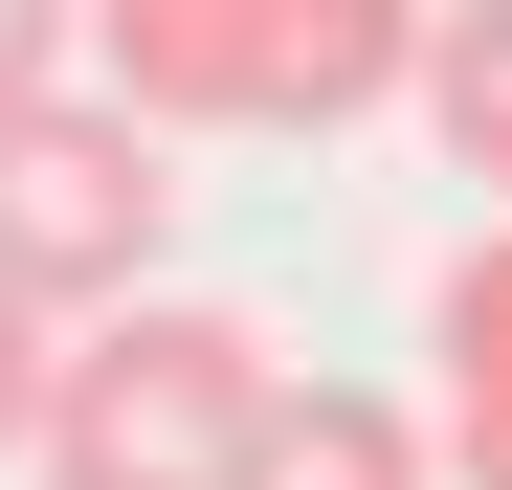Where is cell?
Instances as JSON below:
<instances>
[{
  "label": "cell",
  "instance_id": "4",
  "mask_svg": "<svg viewBox=\"0 0 512 490\" xmlns=\"http://www.w3.org/2000/svg\"><path fill=\"white\" fill-rule=\"evenodd\" d=\"M423 357H446V446H468V490H512V223H490V245H446Z\"/></svg>",
  "mask_w": 512,
  "mask_h": 490
},
{
  "label": "cell",
  "instance_id": "2",
  "mask_svg": "<svg viewBox=\"0 0 512 490\" xmlns=\"http://www.w3.org/2000/svg\"><path fill=\"white\" fill-rule=\"evenodd\" d=\"M268 401L290 357L245 335V312H179V290H134L67 335V401H45V490H245V446H268Z\"/></svg>",
  "mask_w": 512,
  "mask_h": 490
},
{
  "label": "cell",
  "instance_id": "6",
  "mask_svg": "<svg viewBox=\"0 0 512 490\" xmlns=\"http://www.w3.org/2000/svg\"><path fill=\"white\" fill-rule=\"evenodd\" d=\"M423 134H446V179H490V223H512V0H446V23H423Z\"/></svg>",
  "mask_w": 512,
  "mask_h": 490
},
{
  "label": "cell",
  "instance_id": "5",
  "mask_svg": "<svg viewBox=\"0 0 512 490\" xmlns=\"http://www.w3.org/2000/svg\"><path fill=\"white\" fill-rule=\"evenodd\" d=\"M245 490H423V424L357 379H290L268 401V446H245Z\"/></svg>",
  "mask_w": 512,
  "mask_h": 490
},
{
  "label": "cell",
  "instance_id": "3",
  "mask_svg": "<svg viewBox=\"0 0 512 490\" xmlns=\"http://www.w3.org/2000/svg\"><path fill=\"white\" fill-rule=\"evenodd\" d=\"M156 223H179V179H156L134 90H23L0 112V290H45L67 335H90V312L156 290Z\"/></svg>",
  "mask_w": 512,
  "mask_h": 490
},
{
  "label": "cell",
  "instance_id": "7",
  "mask_svg": "<svg viewBox=\"0 0 512 490\" xmlns=\"http://www.w3.org/2000/svg\"><path fill=\"white\" fill-rule=\"evenodd\" d=\"M45 401H67V312L0 290V446H45Z\"/></svg>",
  "mask_w": 512,
  "mask_h": 490
},
{
  "label": "cell",
  "instance_id": "1",
  "mask_svg": "<svg viewBox=\"0 0 512 490\" xmlns=\"http://www.w3.org/2000/svg\"><path fill=\"white\" fill-rule=\"evenodd\" d=\"M112 90L179 134H357L379 90H423V23L446 0H90Z\"/></svg>",
  "mask_w": 512,
  "mask_h": 490
},
{
  "label": "cell",
  "instance_id": "8",
  "mask_svg": "<svg viewBox=\"0 0 512 490\" xmlns=\"http://www.w3.org/2000/svg\"><path fill=\"white\" fill-rule=\"evenodd\" d=\"M67 45H90V0H0V112H23V90H67Z\"/></svg>",
  "mask_w": 512,
  "mask_h": 490
}]
</instances>
